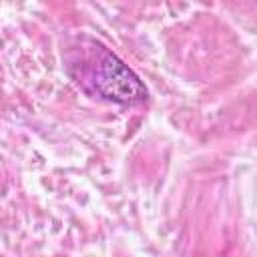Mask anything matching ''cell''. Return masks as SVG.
Instances as JSON below:
<instances>
[{
    "label": "cell",
    "instance_id": "obj_1",
    "mask_svg": "<svg viewBox=\"0 0 257 257\" xmlns=\"http://www.w3.org/2000/svg\"><path fill=\"white\" fill-rule=\"evenodd\" d=\"M84 78L92 84V90L98 96L118 104H137L149 96L147 86L135 74V70L100 44L94 46V56Z\"/></svg>",
    "mask_w": 257,
    "mask_h": 257
}]
</instances>
